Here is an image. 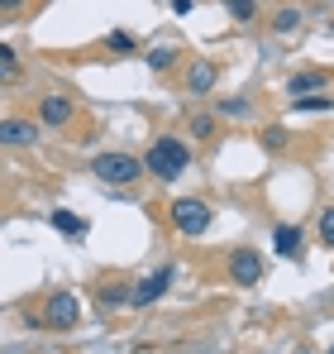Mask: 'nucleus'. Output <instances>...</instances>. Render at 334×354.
Instances as JSON below:
<instances>
[{"mask_svg":"<svg viewBox=\"0 0 334 354\" xmlns=\"http://www.w3.org/2000/svg\"><path fill=\"white\" fill-rule=\"evenodd\" d=\"M273 29H277V34H296V29H301V10H296V5L282 10L277 19H273Z\"/></svg>","mask_w":334,"mask_h":354,"instance_id":"15","label":"nucleus"},{"mask_svg":"<svg viewBox=\"0 0 334 354\" xmlns=\"http://www.w3.org/2000/svg\"><path fill=\"white\" fill-rule=\"evenodd\" d=\"M186 86L196 91V96H206V91H215V62H191V72H186Z\"/></svg>","mask_w":334,"mask_h":354,"instance_id":"10","label":"nucleus"},{"mask_svg":"<svg viewBox=\"0 0 334 354\" xmlns=\"http://www.w3.org/2000/svg\"><path fill=\"white\" fill-rule=\"evenodd\" d=\"M334 96H301L296 101V115H315V111H330Z\"/></svg>","mask_w":334,"mask_h":354,"instance_id":"14","label":"nucleus"},{"mask_svg":"<svg viewBox=\"0 0 334 354\" xmlns=\"http://www.w3.org/2000/svg\"><path fill=\"white\" fill-rule=\"evenodd\" d=\"M229 15L234 19H253V0H229Z\"/></svg>","mask_w":334,"mask_h":354,"instance_id":"20","label":"nucleus"},{"mask_svg":"<svg viewBox=\"0 0 334 354\" xmlns=\"http://www.w3.org/2000/svg\"><path fill=\"white\" fill-rule=\"evenodd\" d=\"M320 86H330V82H325V72H301V77H291V82H286L291 101H301V96H320Z\"/></svg>","mask_w":334,"mask_h":354,"instance_id":"9","label":"nucleus"},{"mask_svg":"<svg viewBox=\"0 0 334 354\" xmlns=\"http://www.w3.org/2000/svg\"><path fill=\"white\" fill-rule=\"evenodd\" d=\"M229 278H234L239 288L263 283V259H258L253 249H234V254H229Z\"/></svg>","mask_w":334,"mask_h":354,"instance_id":"5","label":"nucleus"},{"mask_svg":"<svg viewBox=\"0 0 334 354\" xmlns=\"http://www.w3.org/2000/svg\"><path fill=\"white\" fill-rule=\"evenodd\" d=\"M110 48H115V53H134V39H129L124 29H115V34H110Z\"/></svg>","mask_w":334,"mask_h":354,"instance_id":"17","label":"nucleus"},{"mask_svg":"<svg viewBox=\"0 0 334 354\" xmlns=\"http://www.w3.org/2000/svg\"><path fill=\"white\" fill-rule=\"evenodd\" d=\"M81 321V306H77V297L72 292H53L48 297V306H43V326H53V330H72Z\"/></svg>","mask_w":334,"mask_h":354,"instance_id":"4","label":"nucleus"},{"mask_svg":"<svg viewBox=\"0 0 334 354\" xmlns=\"http://www.w3.org/2000/svg\"><path fill=\"white\" fill-rule=\"evenodd\" d=\"M48 221H53L57 235H67V239H86V230H91V225H86L81 216H72V211H53Z\"/></svg>","mask_w":334,"mask_h":354,"instance_id":"12","label":"nucleus"},{"mask_svg":"<svg viewBox=\"0 0 334 354\" xmlns=\"http://www.w3.org/2000/svg\"><path fill=\"white\" fill-rule=\"evenodd\" d=\"M5 77H14V48L0 44V82H5Z\"/></svg>","mask_w":334,"mask_h":354,"instance_id":"18","label":"nucleus"},{"mask_svg":"<svg viewBox=\"0 0 334 354\" xmlns=\"http://www.w3.org/2000/svg\"><path fill=\"white\" fill-rule=\"evenodd\" d=\"M172 278H177V268H158L153 278H144V283L129 292V301H134V306H148V301H158V297L172 288Z\"/></svg>","mask_w":334,"mask_h":354,"instance_id":"7","label":"nucleus"},{"mask_svg":"<svg viewBox=\"0 0 334 354\" xmlns=\"http://www.w3.org/2000/svg\"><path fill=\"white\" fill-rule=\"evenodd\" d=\"M34 139H39V124H29V120H19V115L0 120V144L5 149H29Z\"/></svg>","mask_w":334,"mask_h":354,"instance_id":"6","label":"nucleus"},{"mask_svg":"<svg viewBox=\"0 0 334 354\" xmlns=\"http://www.w3.org/2000/svg\"><path fill=\"white\" fill-rule=\"evenodd\" d=\"M186 168H191V149H186L177 134L153 139V144H148V153H144V173H153L158 182H177Z\"/></svg>","mask_w":334,"mask_h":354,"instance_id":"1","label":"nucleus"},{"mask_svg":"<svg viewBox=\"0 0 334 354\" xmlns=\"http://www.w3.org/2000/svg\"><path fill=\"white\" fill-rule=\"evenodd\" d=\"M320 244H325V249H334V206L320 216Z\"/></svg>","mask_w":334,"mask_h":354,"instance_id":"16","label":"nucleus"},{"mask_svg":"<svg viewBox=\"0 0 334 354\" xmlns=\"http://www.w3.org/2000/svg\"><path fill=\"white\" fill-rule=\"evenodd\" d=\"M39 120L62 129V124L72 120V101H67V96H43V106H39Z\"/></svg>","mask_w":334,"mask_h":354,"instance_id":"8","label":"nucleus"},{"mask_svg":"<svg viewBox=\"0 0 334 354\" xmlns=\"http://www.w3.org/2000/svg\"><path fill=\"white\" fill-rule=\"evenodd\" d=\"M172 62H177V48H172V44H158V48H148V67H153V72H167Z\"/></svg>","mask_w":334,"mask_h":354,"instance_id":"13","label":"nucleus"},{"mask_svg":"<svg viewBox=\"0 0 334 354\" xmlns=\"http://www.w3.org/2000/svg\"><path fill=\"white\" fill-rule=\"evenodd\" d=\"M273 249H277L282 259H301V230L296 225H277L273 230Z\"/></svg>","mask_w":334,"mask_h":354,"instance_id":"11","label":"nucleus"},{"mask_svg":"<svg viewBox=\"0 0 334 354\" xmlns=\"http://www.w3.org/2000/svg\"><path fill=\"white\" fill-rule=\"evenodd\" d=\"M210 221H215V216H210V206H206L201 196H177V201H172V225H177L181 235H206Z\"/></svg>","mask_w":334,"mask_h":354,"instance_id":"3","label":"nucleus"},{"mask_svg":"<svg viewBox=\"0 0 334 354\" xmlns=\"http://www.w3.org/2000/svg\"><path fill=\"white\" fill-rule=\"evenodd\" d=\"M210 129H215V115H196L191 120V134H196V139H206Z\"/></svg>","mask_w":334,"mask_h":354,"instance_id":"19","label":"nucleus"},{"mask_svg":"<svg viewBox=\"0 0 334 354\" xmlns=\"http://www.w3.org/2000/svg\"><path fill=\"white\" fill-rule=\"evenodd\" d=\"M14 5H24V0H0V10H14Z\"/></svg>","mask_w":334,"mask_h":354,"instance_id":"22","label":"nucleus"},{"mask_svg":"<svg viewBox=\"0 0 334 354\" xmlns=\"http://www.w3.org/2000/svg\"><path fill=\"white\" fill-rule=\"evenodd\" d=\"M263 144H268V149H282V144H286V129H268Z\"/></svg>","mask_w":334,"mask_h":354,"instance_id":"21","label":"nucleus"},{"mask_svg":"<svg viewBox=\"0 0 334 354\" xmlns=\"http://www.w3.org/2000/svg\"><path fill=\"white\" fill-rule=\"evenodd\" d=\"M330 354H334V350H330Z\"/></svg>","mask_w":334,"mask_h":354,"instance_id":"23","label":"nucleus"},{"mask_svg":"<svg viewBox=\"0 0 334 354\" xmlns=\"http://www.w3.org/2000/svg\"><path fill=\"white\" fill-rule=\"evenodd\" d=\"M91 173L101 177V182H110V187H129V182H139L144 163L134 153H96L91 158Z\"/></svg>","mask_w":334,"mask_h":354,"instance_id":"2","label":"nucleus"}]
</instances>
